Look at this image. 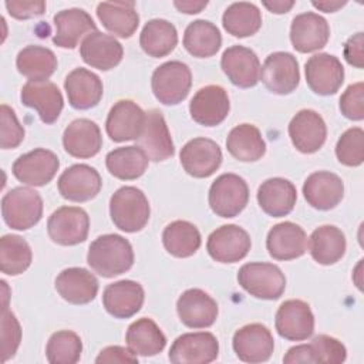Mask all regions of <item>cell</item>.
<instances>
[{
    "mask_svg": "<svg viewBox=\"0 0 364 364\" xmlns=\"http://www.w3.org/2000/svg\"><path fill=\"white\" fill-rule=\"evenodd\" d=\"M142 286L134 280H119L108 284L102 293V304L108 314L115 318H129L144 304Z\"/></svg>",
    "mask_w": 364,
    "mask_h": 364,
    "instance_id": "4316f807",
    "label": "cell"
},
{
    "mask_svg": "<svg viewBox=\"0 0 364 364\" xmlns=\"http://www.w3.org/2000/svg\"><path fill=\"white\" fill-rule=\"evenodd\" d=\"M191 85V70L182 61H166L152 73V92L164 105H176L182 102L188 97Z\"/></svg>",
    "mask_w": 364,
    "mask_h": 364,
    "instance_id": "5b68a950",
    "label": "cell"
},
{
    "mask_svg": "<svg viewBox=\"0 0 364 364\" xmlns=\"http://www.w3.org/2000/svg\"><path fill=\"white\" fill-rule=\"evenodd\" d=\"M237 282L250 296L263 300H276L286 289V277L280 267L264 262L243 264L237 272Z\"/></svg>",
    "mask_w": 364,
    "mask_h": 364,
    "instance_id": "277c9868",
    "label": "cell"
},
{
    "mask_svg": "<svg viewBox=\"0 0 364 364\" xmlns=\"http://www.w3.org/2000/svg\"><path fill=\"white\" fill-rule=\"evenodd\" d=\"M304 73L307 85L318 95H333L344 82V67L341 61L327 53L311 55L306 61Z\"/></svg>",
    "mask_w": 364,
    "mask_h": 364,
    "instance_id": "4fadbf2b",
    "label": "cell"
},
{
    "mask_svg": "<svg viewBox=\"0 0 364 364\" xmlns=\"http://www.w3.org/2000/svg\"><path fill=\"white\" fill-rule=\"evenodd\" d=\"M90 230L88 213L78 206H61L47 220L50 239L61 246L82 243Z\"/></svg>",
    "mask_w": 364,
    "mask_h": 364,
    "instance_id": "52a82bcc",
    "label": "cell"
},
{
    "mask_svg": "<svg viewBox=\"0 0 364 364\" xmlns=\"http://www.w3.org/2000/svg\"><path fill=\"white\" fill-rule=\"evenodd\" d=\"M185 172L193 178L213 175L222 164L219 145L209 138H193L188 141L179 154Z\"/></svg>",
    "mask_w": 364,
    "mask_h": 364,
    "instance_id": "2e32d148",
    "label": "cell"
},
{
    "mask_svg": "<svg viewBox=\"0 0 364 364\" xmlns=\"http://www.w3.org/2000/svg\"><path fill=\"white\" fill-rule=\"evenodd\" d=\"M21 341V327L16 316L9 310L3 309L1 313V353L3 361L14 357Z\"/></svg>",
    "mask_w": 364,
    "mask_h": 364,
    "instance_id": "c3c4849f",
    "label": "cell"
},
{
    "mask_svg": "<svg viewBox=\"0 0 364 364\" xmlns=\"http://www.w3.org/2000/svg\"><path fill=\"white\" fill-rule=\"evenodd\" d=\"M260 80L273 94H291L300 82V70L296 57L286 51L269 54L260 67Z\"/></svg>",
    "mask_w": 364,
    "mask_h": 364,
    "instance_id": "ba28073f",
    "label": "cell"
},
{
    "mask_svg": "<svg viewBox=\"0 0 364 364\" xmlns=\"http://www.w3.org/2000/svg\"><path fill=\"white\" fill-rule=\"evenodd\" d=\"M173 6L181 13L196 14V13L202 11L208 6V1H173Z\"/></svg>",
    "mask_w": 364,
    "mask_h": 364,
    "instance_id": "9f6ffc18",
    "label": "cell"
},
{
    "mask_svg": "<svg viewBox=\"0 0 364 364\" xmlns=\"http://www.w3.org/2000/svg\"><path fill=\"white\" fill-rule=\"evenodd\" d=\"M252 247L249 233L237 225H223L213 230L206 242L209 256L219 263H235L246 257Z\"/></svg>",
    "mask_w": 364,
    "mask_h": 364,
    "instance_id": "8fae6325",
    "label": "cell"
},
{
    "mask_svg": "<svg viewBox=\"0 0 364 364\" xmlns=\"http://www.w3.org/2000/svg\"><path fill=\"white\" fill-rule=\"evenodd\" d=\"M95 363H138V357L129 348L121 346H109L100 351L98 357L95 358Z\"/></svg>",
    "mask_w": 364,
    "mask_h": 364,
    "instance_id": "db71d44e",
    "label": "cell"
},
{
    "mask_svg": "<svg viewBox=\"0 0 364 364\" xmlns=\"http://www.w3.org/2000/svg\"><path fill=\"white\" fill-rule=\"evenodd\" d=\"M9 14L18 20L41 16L46 11V1L41 0H13L4 3Z\"/></svg>",
    "mask_w": 364,
    "mask_h": 364,
    "instance_id": "816d5d0a",
    "label": "cell"
},
{
    "mask_svg": "<svg viewBox=\"0 0 364 364\" xmlns=\"http://www.w3.org/2000/svg\"><path fill=\"white\" fill-rule=\"evenodd\" d=\"M80 54L84 63L90 67L108 71L121 63L124 48L114 36L97 30L90 33L81 41Z\"/></svg>",
    "mask_w": 364,
    "mask_h": 364,
    "instance_id": "d4e9b609",
    "label": "cell"
},
{
    "mask_svg": "<svg viewBox=\"0 0 364 364\" xmlns=\"http://www.w3.org/2000/svg\"><path fill=\"white\" fill-rule=\"evenodd\" d=\"M341 114L353 121H361L364 118V84L355 82L347 87L340 97Z\"/></svg>",
    "mask_w": 364,
    "mask_h": 364,
    "instance_id": "f907efd6",
    "label": "cell"
},
{
    "mask_svg": "<svg viewBox=\"0 0 364 364\" xmlns=\"http://www.w3.org/2000/svg\"><path fill=\"white\" fill-rule=\"evenodd\" d=\"M146 156L154 162H161L175 154L173 142L159 109H149L145 112V122L139 136L135 139Z\"/></svg>",
    "mask_w": 364,
    "mask_h": 364,
    "instance_id": "9a60e30c",
    "label": "cell"
},
{
    "mask_svg": "<svg viewBox=\"0 0 364 364\" xmlns=\"http://www.w3.org/2000/svg\"><path fill=\"white\" fill-rule=\"evenodd\" d=\"M220 67L230 82L240 88L255 87L260 80L259 57L245 46L226 48L220 58Z\"/></svg>",
    "mask_w": 364,
    "mask_h": 364,
    "instance_id": "ffe728a7",
    "label": "cell"
},
{
    "mask_svg": "<svg viewBox=\"0 0 364 364\" xmlns=\"http://www.w3.org/2000/svg\"><path fill=\"white\" fill-rule=\"evenodd\" d=\"M17 70L28 81H47L57 70L55 54L41 46H27L18 51L16 58Z\"/></svg>",
    "mask_w": 364,
    "mask_h": 364,
    "instance_id": "74e56055",
    "label": "cell"
},
{
    "mask_svg": "<svg viewBox=\"0 0 364 364\" xmlns=\"http://www.w3.org/2000/svg\"><path fill=\"white\" fill-rule=\"evenodd\" d=\"M81 353V338L71 330H61L51 334L46 347V355L51 364H75L80 361Z\"/></svg>",
    "mask_w": 364,
    "mask_h": 364,
    "instance_id": "f6af8a7d",
    "label": "cell"
},
{
    "mask_svg": "<svg viewBox=\"0 0 364 364\" xmlns=\"http://www.w3.org/2000/svg\"><path fill=\"white\" fill-rule=\"evenodd\" d=\"M311 4H313L316 9L321 10V11L334 13V11H337L338 9H341L343 6H346V1H328V0H324V1H313Z\"/></svg>",
    "mask_w": 364,
    "mask_h": 364,
    "instance_id": "680465c9",
    "label": "cell"
},
{
    "mask_svg": "<svg viewBox=\"0 0 364 364\" xmlns=\"http://www.w3.org/2000/svg\"><path fill=\"white\" fill-rule=\"evenodd\" d=\"M289 136L297 151L301 154H314L326 142L327 127L318 112L301 109L289 124Z\"/></svg>",
    "mask_w": 364,
    "mask_h": 364,
    "instance_id": "d6986e66",
    "label": "cell"
},
{
    "mask_svg": "<svg viewBox=\"0 0 364 364\" xmlns=\"http://www.w3.org/2000/svg\"><path fill=\"white\" fill-rule=\"evenodd\" d=\"M31 260L30 245L21 236L4 235L0 239V269L4 274H21L30 267Z\"/></svg>",
    "mask_w": 364,
    "mask_h": 364,
    "instance_id": "ee69618b",
    "label": "cell"
},
{
    "mask_svg": "<svg viewBox=\"0 0 364 364\" xmlns=\"http://www.w3.org/2000/svg\"><path fill=\"white\" fill-rule=\"evenodd\" d=\"M64 149L74 158H91L102 146L100 127L87 118H78L68 124L63 134Z\"/></svg>",
    "mask_w": 364,
    "mask_h": 364,
    "instance_id": "4dcf8cb0",
    "label": "cell"
},
{
    "mask_svg": "<svg viewBox=\"0 0 364 364\" xmlns=\"http://www.w3.org/2000/svg\"><path fill=\"white\" fill-rule=\"evenodd\" d=\"M222 46L219 28L208 20H195L188 24L183 33V47L198 58L215 55Z\"/></svg>",
    "mask_w": 364,
    "mask_h": 364,
    "instance_id": "ab89813d",
    "label": "cell"
},
{
    "mask_svg": "<svg viewBox=\"0 0 364 364\" xmlns=\"http://www.w3.org/2000/svg\"><path fill=\"white\" fill-rule=\"evenodd\" d=\"M1 215L9 228L27 230L40 222L43 216V199L31 188H13L1 199Z\"/></svg>",
    "mask_w": 364,
    "mask_h": 364,
    "instance_id": "3957f363",
    "label": "cell"
},
{
    "mask_svg": "<svg viewBox=\"0 0 364 364\" xmlns=\"http://www.w3.org/2000/svg\"><path fill=\"white\" fill-rule=\"evenodd\" d=\"M1 114V141L3 149L17 148L24 139V128L20 125L13 108L3 104L0 108Z\"/></svg>",
    "mask_w": 364,
    "mask_h": 364,
    "instance_id": "681fc988",
    "label": "cell"
},
{
    "mask_svg": "<svg viewBox=\"0 0 364 364\" xmlns=\"http://www.w3.org/2000/svg\"><path fill=\"white\" fill-rule=\"evenodd\" d=\"M88 266L102 277H114L128 272L134 264L131 243L115 233L98 236L88 247Z\"/></svg>",
    "mask_w": 364,
    "mask_h": 364,
    "instance_id": "6da1fadb",
    "label": "cell"
},
{
    "mask_svg": "<svg viewBox=\"0 0 364 364\" xmlns=\"http://www.w3.org/2000/svg\"><path fill=\"white\" fill-rule=\"evenodd\" d=\"M230 109L228 92L220 85H206L196 91L189 102V112L195 122L216 127L225 121Z\"/></svg>",
    "mask_w": 364,
    "mask_h": 364,
    "instance_id": "ac0fdd59",
    "label": "cell"
},
{
    "mask_svg": "<svg viewBox=\"0 0 364 364\" xmlns=\"http://www.w3.org/2000/svg\"><path fill=\"white\" fill-rule=\"evenodd\" d=\"M219 343L209 331L185 333L171 346L169 361L173 364H208L218 358Z\"/></svg>",
    "mask_w": 364,
    "mask_h": 364,
    "instance_id": "9c48e42d",
    "label": "cell"
},
{
    "mask_svg": "<svg viewBox=\"0 0 364 364\" xmlns=\"http://www.w3.org/2000/svg\"><path fill=\"white\" fill-rule=\"evenodd\" d=\"M297 200L296 186L284 178L266 179L257 189V202L264 213L273 218L289 215Z\"/></svg>",
    "mask_w": 364,
    "mask_h": 364,
    "instance_id": "d6a6232c",
    "label": "cell"
},
{
    "mask_svg": "<svg viewBox=\"0 0 364 364\" xmlns=\"http://www.w3.org/2000/svg\"><path fill=\"white\" fill-rule=\"evenodd\" d=\"M125 341L128 348L135 355L142 357L156 355L166 346L165 334L156 326V323L148 317L138 318L129 324L125 334Z\"/></svg>",
    "mask_w": 364,
    "mask_h": 364,
    "instance_id": "d590c367",
    "label": "cell"
},
{
    "mask_svg": "<svg viewBox=\"0 0 364 364\" xmlns=\"http://www.w3.org/2000/svg\"><path fill=\"white\" fill-rule=\"evenodd\" d=\"M346 247L344 233L333 225L318 226L309 237V252L318 264L330 266L337 263L344 256Z\"/></svg>",
    "mask_w": 364,
    "mask_h": 364,
    "instance_id": "e575fe53",
    "label": "cell"
},
{
    "mask_svg": "<svg viewBox=\"0 0 364 364\" xmlns=\"http://www.w3.org/2000/svg\"><path fill=\"white\" fill-rule=\"evenodd\" d=\"M283 361L287 364H297V363H311L314 364V355L310 343L309 344H300L291 347L286 355L283 357Z\"/></svg>",
    "mask_w": 364,
    "mask_h": 364,
    "instance_id": "11a10c76",
    "label": "cell"
},
{
    "mask_svg": "<svg viewBox=\"0 0 364 364\" xmlns=\"http://www.w3.org/2000/svg\"><path fill=\"white\" fill-rule=\"evenodd\" d=\"M263 6L274 13V14H283V13H287L293 6H294V1L290 0V1H283V0H273V1H263Z\"/></svg>",
    "mask_w": 364,
    "mask_h": 364,
    "instance_id": "6f0895ef",
    "label": "cell"
},
{
    "mask_svg": "<svg viewBox=\"0 0 364 364\" xmlns=\"http://www.w3.org/2000/svg\"><path fill=\"white\" fill-rule=\"evenodd\" d=\"M97 277L82 267L64 269L55 277V290L71 304H87L92 301L98 293Z\"/></svg>",
    "mask_w": 364,
    "mask_h": 364,
    "instance_id": "1f68e13d",
    "label": "cell"
},
{
    "mask_svg": "<svg viewBox=\"0 0 364 364\" xmlns=\"http://www.w3.org/2000/svg\"><path fill=\"white\" fill-rule=\"evenodd\" d=\"M343 53H344L346 61L350 65L355 68H363L364 67V34L360 31L351 36L346 41Z\"/></svg>",
    "mask_w": 364,
    "mask_h": 364,
    "instance_id": "f5cc1de1",
    "label": "cell"
},
{
    "mask_svg": "<svg viewBox=\"0 0 364 364\" xmlns=\"http://www.w3.org/2000/svg\"><path fill=\"white\" fill-rule=\"evenodd\" d=\"M64 90L70 105L75 109H90L95 107L101 101L104 92L101 78L82 67L68 73L64 80Z\"/></svg>",
    "mask_w": 364,
    "mask_h": 364,
    "instance_id": "f1b7e54d",
    "label": "cell"
},
{
    "mask_svg": "<svg viewBox=\"0 0 364 364\" xmlns=\"http://www.w3.org/2000/svg\"><path fill=\"white\" fill-rule=\"evenodd\" d=\"M57 186L64 199L87 202L100 193L102 181L95 168L87 164H75L60 175Z\"/></svg>",
    "mask_w": 364,
    "mask_h": 364,
    "instance_id": "e0dca14e",
    "label": "cell"
},
{
    "mask_svg": "<svg viewBox=\"0 0 364 364\" xmlns=\"http://www.w3.org/2000/svg\"><path fill=\"white\" fill-rule=\"evenodd\" d=\"M266 247L269 255L276 260L297 259L307 250V236L299 225L282 222L269 230Z\"/></svg>",
    "mask_w": 364,
    "mask_h": 364,
    "instance_id": "83f0119b",
    "label": "cell"
},
{
    "mask_svg": "<svg viewBox=\"0 0 364 364\" xmlns=\"http://www.w3.org/2000/svg\"><path fill=\"white\" fill-rule=\"evenodd\" d=\"M53 20L55 26L53 43L61 48H75L82 37L97 31L92 17L82 9L61 10Z\"/></svg>",
    "mask_w": 364,
    "mask_h": 364,
    "instance_id": "f546056e",
    "label": "cell"
},
{
    "mask_svg": "<svg viewBox=\"0 0 364 364\" xmlns=\"http://www.w3.org/2000/svg\"><path fill=\"white\" fill-rule=\"evenodd\" d=\"M233 351L245 363H264L270 358L274 348V340L270 330L260 324L252 323L240 327L232 340Z\"/></svg>",
    "mask_w": 364,
    "mask_h": 364,
    "instance_id": "5bb4252c",
    "label": "cell"
},
{
    "mask_svg": "<svg viewBox=\"0 0 364 364\" xmlns=\"http://www.w3.org/2000/svg\"><path fill=\"white\" fill-rule=\"evenodd\" d=\"M336 156L346 166H360L364 161V131L348 128L336 144Z\"/></svg>",
    "mask_w": 364,
    "mask_h": 364,
    "instance_id": "bcb514c9",
    "label": "cell"
},
{
    "mask_svg": "<svg viewBox=\"0 0 364 364\" xmlns=\"http://www.w3.org/2000/svg\"><path fill=\"white\" fill-rule=\"evenodd\" d=\"M145 122V112L131 100H119L112 105L105 121V131L115 142L136 139Z\"/></svg>",
    "mask_w": 364,
    "mask_h": 364,
    "instance_id": "603a6c76",
    "label": "cell"
},
{
    "mask_svg": "<svg viewBox=\"0 0 364 364\" xmlns=\"http://www.w3.org/2000/svg\"><path fill=\"white\" fill-rule=\"evenodd\" d=\"M229 154L242 162L259 161L266 152V142L257 127L240 124L230 129L226 138Z\"/></svg>",
    "mask_w": 364,
    "mask_h": 364,
    "instance_id": "8d00e7d4",
    "label": "cell"
},
{
    "mask_svg": "<svg viewBox=\"0 0 364 364\" xmlns=\"http://www.w3.org/2000/svg\"><path fill=\"white\" fill-rule=\"evenodd\" d=\"M198 228L188 220L171 222L162 232V243L166 252L175 257H189L200 246Z\"/></svg>",
    "mask_w": 364,
    "mask_h": 364,
    "instance_id": "b9f144b4",
    "label": "cell"
},
{
    "mask_svg": "<svg viewBox=\"0 0 364 364\" xmlns=\"http://www.w3.org/2000/svg\"><path fill=\"white\" fill-rule=\"evenodd\" d=\"M60 168L58 156L46 148H36L18 156L11 168L17 181L28 186H44Z\"/></svg>",
    "mask_w": 364,
    "mask_h": 364,
    "instance_id": "30bf717a",
    "label": "cell"
},
{
    "mask_svg": "<svg viewBox=\"0 0 364 364\" xmlns=\"http://www.w3.org/2000/svg\"><path fill=\"white\" fill-rule=\"evenodd\" d=\"M223 28L239 38L253 36L262 27V13L253 3H232L222 16Z\"/></svg>",
    "mask_w": 364,
    "mask_h": 364,
    "instance_id": "7bdbcfd3",
    "label": "cell"
},
{
    "mask_svg": "<svg viewBox=\"0 0 364 364\" xmlns=\"http://www.w3.org/2000/svg\"><path fill=\"white\" fill-rule=\"evenodd\" d=\"M209 206L220 218L237 216L249 202V186L236 173H222L209 189Z\"/></svg>",
    "mask_w": 364,
    "mask_h": 364,
    "instance_id": "8992f818",
    "label": "cell"
},
{
    "mask_svg": "<svg viewBox=\"0 0 364 364\" xmlns=\"http://www.w3.org/2000/svg\"><path fill=\"white\" fill-rule=\"evenodd\" d=\"M97 17L114 36L129 38L139 26L134 1H102L97 6Z\"/></svg>",
    "mask_w": 364,
    "mask_h": 364,
    "instance_id": "836d02e7",
    "label": "cell"
},
{
    "mask_svg": "<svg viewBox=\"0 0 364 364\" xmlns=\"http://www.w3.org/2000/svg\"><path fill=\"white\" fill-rule=\"evenodd\" d=\"M176 311L186 327L206 328L216 321L218 303L200 289H188L179 296Z\"/></svg>",
    "mask_w": 364,
    "mask_h": 364,
    "instance_id": "cb8c5ba5",
    "label": "cell"
},
{
    "mask_svg": "<svg viewBox=\"0 0 364 364\" xmlns=\"http://www.w3.org/2000/svg\"><path fill=\"white\" fill-rule=\"evenodd\" d=\"M178 44V33L172 23L164 18L149 20L141 34L139 46L141 48L154 58H161L173 51Z\"/></svg>",
    "mask_w": 364,
    "mask_h": 364,
    "instance_id": "f35d334b",
    "label": "cell"
},
{
    "mask_svg": "<svg viewBox=\"0 0 364 364\" xmlns=\"http://www.w3.org/2000/svg\"><path fill=\"white\" fill-rule=\"evenodd\" d=\"M310 346L314 355V364H340L347 357V350L344 344L327 334L316 336L311 340Z\"/></svg>",
    "mask_w": 364,
    "mask_h": 364,
    "instance_id": "7dc6e473",
    "label": "cell"
},
{
    "mask_svg": "<svg viewBox=\"0 0 364 364\" xmlns=\"http://www.w3.org/2000/svg\"><path fill=\"white\" fill-rule=\"evenodd\" d=\"M274 326L280 337L289 341H303L314 333V316L306 301L291 299L277 309Z\"/></svg>",
    "mask_w": 364,
    "mask_h": 364,
    "instance_id": "7c38bea8",
    "label": "cell"
},
{
    "mask_svg": "<svg viewBox=\"0 0 364 364\" xmlns=\"http://www.w3.org/2000/svg\"><path fill=\"white\" fill-rule=\"evenodd\" d=\"M149 202L135 186H122L109 199V215L114 225L128 233L142 230L149 220Z\"/></svg>",
    "mask_w": 364,
    "mask_h": 364,
    "instance_id": "7a4b0ae2",
    "label": "cell"
},
{
    "mask_svg": "<svg viewBox=\"0 0 364 364\" xmlns=\"http://www.w3.org/2000/svg\"><path fill=\"white\" fill-rule=\"evenodd\" d=\"M21 102L37 111L44 124H53L58 119L64 100L58 87L51 81H27L20 92Z\"/></svg>",
    "mask_w": 364,
    "mask_h": 364,
    "instance_id": "7402d4cb",
    "label": "cell"
},
{
    "mask_svg": "<svg viewBox=\"0 0 364 364\" xmlns=\"http://www.w3.org/2000/svg\"><path fill=\"white\" fill-rule=\"evenodd\" d=\"M303 195L310 206L318 210L336 208L344 196L341 178L328 171H317L307 176L303 183Z\"/></svg>",
    "mask_w": 364,
    "mask_h": 364,
    "instance_id": "484cf974",
    "label": "cell"
},
{
    "mask_svg": "<svg viewBox=\"0 0 364 364\" xmlns=\"http://www.w3.org/2000/svg\"><path fill=\"white\" fill-rule=\"evenodd\" d=\"M330 38V27L324 17L314 11L297 14L290 26V41L299 53L323 48Z\"/></svg>",
    "mask_w": 364,
    "mask_h": 364,
    "instance_id": "44dd1931",
    "label": "cell"
},
{
    "mask_svg": "<svg viewBox=\"0 0 364 364\" xmlns=\"http://www.w3.org/2000/svg\"><path fill=\"white\" fill-rule=\"evenodd\" d=\"M149 158L139 146H121L108 152L105 165L108 172L122 181H132L142 176L148 168Z\"/></svg>",
    "mask_w": 364,
    "mask_h": 364,
    "instance_id": "60d3db41",
    "label": "cell"
}]
</instances>
